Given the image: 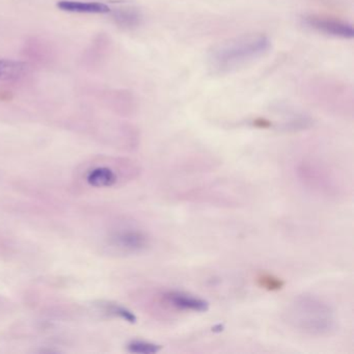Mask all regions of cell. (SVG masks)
I'll list each match as a JSON object with an SVG mask.
<instances>
[{"label": "cell", "instance_id": "ba28073f", "mask_svg": "<svg viewBox=\"0 0 354 354\" xmlns=\"http://www.w3.org/2000/svg\"><path fill=\"white\" fill-rule=\"evenodd\" d=\"M30 73V67L24 62L0 59V82H13L24 80Z\"/></svg>", "mask_w": 354, "mask_h": 354}, {"label": "cell", "instance_id": "52a82bcc", "mask_svg": "<svg viewBox=\"0 0 354 354\" xmlns=\"http://www.w3.org/2000/svg\"><path fill=\"white\" fill-rule=\"evenodd\" d=\"M57 7L61 11L78 14H107L111 13V8L105 3H84L75 0H61Z\"/></svg>", "mask_w": 354, "mask_h": 354}, {"label": "cell", "instance_id": "7c38bea8", "mask_svg": "<svg viewBox=\"0 0 354 354\" xmlns=\"http://www.w3.org/2000/svg\"><path fill=\"white\" fill-rule=\"evenodd\" d=\"M113 18L118 24L124 28H133L140 24V19H142L140 14L133 9L120 10V11L115 12Z\"/></svg>", "mask_w": 354, "mask_h": 354}, {"label": "cell", "instance_id": "8992f818", "mask_svg": "<svg viewBox=\"0 0 354 354\" xmlns=\"http://www.w3.org/2000/svg\"><path fill=\"white\" fill-rule=\"evenodd\" d=\"M306 24L318 32L335 37V38L352 39L354 37L353 28L350 24L339 20L320 17V16H310L306 18Z\"/></svg>", "mask_w": 354, "mask_h": 354}, {"label": "cell", "instance_id": "6da1fadb", "mask_svg": "<svg viewBox=\"0 0 354 354\" xmlns=\"http://www.w3.org/2000/svg\"><path fill=\"white\" fill-rule=\"evenodd\" d=\"M270 47V40L265 35H243L215 46L209 61L213 71L227 73L262 57Z\"/></svg>", "mask_w": 354, "mask_h": 354}, {"label": "cell", "instance_id": "7a4b0ae2", "mask_svg": "<svg viewBox=\"0 0 354 354\" xmlns=\"http://www.w3.org/2000/svg\"><path fill=\"white\" fill-rule=\"evenodd\" d=\"M286 320L293 328L306 335H331L337 328L335 313L328 304L313 296L295 298L285 313Z\"/></svg>", "mask_w": 354, "mask_h": 354}, {"label": "cell", "instance_id": "5b68a950", "mask_svg": "<svg viewBox=\"0 0 354 354\" xmlns=\"http://www.w3.org/2000/svg\"><path fill=\"white\" fill-rule=\"evenodd\" d=\"M165 306L181 312L206 313L210 304L204 298L178 290H169L160 295Z\"/></svg>", "mask_w": 354, "mask_h": 354}, {"label": "cell", "instance_id": "3957f363", "mask_svg": "<svg viewBox=\"0 0 354 354\" xmlns=\"http://www.w3.org/2000/svg\"><path fill=\"white\" fill-rule=\"evenodd\" d=\"M138 173L136 165L127 159L99 157L82 163L76 171V181L84 188L105 189L118 187Z\"/></svg>", "mask_w": 354, "mask_h": 354}, {"label": "cell", "instance_id": "8fae6325", "mask_svg": "<svg viewBox=\"0 0 354 354\" xmlns=\"http://www.w3.org/2000/svg\"><path fill=\"white\" fill-rule=\"evenodd\" d=\"M103 310L111 316L117 317V318L122 319V320L126 321V322L136 323L138 318L136 315L128 310L125 306H121V304H113V302H106V304H102Z\"/></svg>", "mask_w": 354, "mask_h": 354}, {"label": "cell", "instance_id": "30bf717a", "mask_svg": "<svg viewBox=\"0 0 354 354\" xmlns=\"http://www.w3.org/2000/svg\"><path fill=\"white\" fill-rule=\"evenodd\" d=\"M162 350V346L144 339H133L127 345V351L136 354H156Z\"/></svg>", "mask_w": 354, "mask_h": 354}, {"label": "cell", "instance_id": "277c9868", "mask_svg": "<svg viewBox=\"0 0 354 354\" xmlns=\"http://www.w3.org/2000/svg\"><path fill=\"white\" fill-rule=\"evenodd\" d=\"M105 243L115 254H138L150 246V237L144 230L126 223L111 229L105 238Z\"/></svg>", "mask_w": 354, "mask_h": 354}, {"label": "cell", "instance_id": "9c48e42d", "mask_svg": "<svg viewBox=\"0 0 354 354\" xmlns=\"http://www.w3.org/2000/svg\"><path fill=\"white\" fill-rule=\"evenodd\" d=\"M257 283L259 287L270 292L279 291L286 285V281L283 279H279L277 275L269 272L259 273L257 275Z\"/></svg>", "mask_w": 354, "mask_h": 354}]
</instances>
